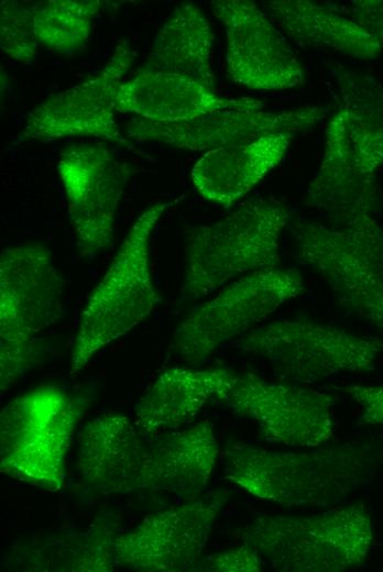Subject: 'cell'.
Listing matches in <instances>:
<instances>
[{
	"label": "cell",
	"mask_w": 383,
	"mask_h": 572,
	"mask_svg": "<svg viewBox=\"0 0 383 572\" xmlns=\"http://www.w3.org/2000/svg\"><path fill=\"white\" fill-rule=\"evenodd\" d=\"M136 53L121 40L102 69L94 77L58 92L28 116L17 142L53 141L68 136H95L144 156L116 122L114 94Z\"/></svg>",
	"instance_id": "12"
},
{
	"label": "cell",
	"mask_w": 383,
	"mask_h": 572,
	"mask_svg": "<svg viewBox=\"0 0 383 572\" xmlns=\"http://www.w3.org/2000/svg\"><path fill=\"white\" fill-rule=\"evenodd\" d=\"M293 138L280 132L208 151L192 168L193 184L205 199L230 207L282 162Z\"/></svg>",
	"instance_id": "20"
},
{
	"label": "cell",
	"mask_w": 383,
	"mask_h": 572,
	"mask_svg": "<svg viewBox=\"0 0 383 572\" xmlns=\"http://www.w3.org/2000/svg\"><path fill=\"white\" fill-rule=\"evenodd\" d=\"M212 40L211 26L203 10L193 2H182L156 32L138 73L177 74L215 90Z\"/></svg>",
	"instance_id": "23"
},
{
	"label": "cell",
	"mask_w": 383,
	"mask_h": 572,
	"mask_svg": "<svg viewBox=\"0 0 383 572\" xmlns=\"http://www.w3.org/2000/svg\"><path fill=\"white\" fill-rule=\"evenodd\" d=\"M303 285V276L295 268L247 274L186 316L173 333L175 353L190 363L204 361L220 345L298 297Z\"/></svg>",
	"instance_id": "10"
},
{
	"label": "cell",
	"mask_w": 383,
	"mask_h": 572,
	"mask_svg": "<svg viewBox=\"0 0 383 572\" xmlns=\"http://www.w3.org/2000/svg\"><path fill=\"white\" fill-rule=\"evenodd\" d=\"M228 495L215 492L184 505L152 513L113 539L116 565L143 571L195 570Z\"/></svg>",
	"instance_id": "14"
},
{
	"label": "cell",
	"mask_w": 383,
	"mask_h": 572,
	"mask_svg": "<svg viewBox=\"0 0 383 572\" xmlns=\"http://www.w3.org/2000/svg\"><path fill=\"white\" fill-rule=\"evenodd\" d=\"M242 538L274 570L340 572L366 561L374 537L369 512L351 505L309 516H260Z\"/></svg>",
	"instance_id": "6"
},
{
	"label": "cell",
	"mask_w": 383,
	"mask_h": 572,
	"mask_svg": "<svg viewBox=\"0 0 383 572\" xmlns=\"http://www.w3.org/2000/svg\"><path fill=\"white\" fill-rule=\"evenodd\" d=\"M383 444L343 442L310 451H276L238 443L223 453L225 477L263 501L285 507L339 504L376 477Z\"/></svg>",
	"instance_id": "2"
},
{
	"label": "cell",
	"mask_w": 383,
	"mask_h": 572,
	"mask_svg": "<svg viewBox=\"0 0 383 572\" xmlns=\"http://www.w3.org/2000/svg\"><path fill=\"white\" fill-rule=\"evenodd\" d=\"M236 346L260 356L274 373L295 383L372 371L383 352L382 340L305 319L262 324L239 339Z\"/></svg>",
	"instance_id": "9"
},
{
	"label": "cell",
	"mask_w": 383,
	"mask_h": 572,
	"mask_svg": "<svg viewBox=\"0 0 383 572\" xmlns=\"http://www.w3.org/2000/svg\"><path fill=\"white\" fill-rule=\"evenodd\" d=\"M81 411L77 400L47 385L8 403L0 414L1 472L35 487L61 491Z\"/></svg>",
	"instance_id": "8"
},
{
	"label": "cell",
	"mask_w": 383,
	"mask_h": 572,
	"mask_svg": "<svg viewBox=\"0 0 383 572\" xmlns=\"http://www.w3.org/2000/svg\"><path fill=\"white\" fill-rule=\"evenodd\" d=\"M221 403L254 420L271 442L316 448L333 437V397L314 388L248 373L237 375Z\"/></svg>",
	"instance_id": "13"
},
{
	"label": "cell",
	"mask_w": 383,
	"mask_h": 572,
	"mask_svg": "<svg viewBox=\"0 0 383 572\" xmlns=\"http://www.w3.org/2000/svg\"><path fill=\"white\" fill-rule=\"evenodd\" d=\"M236 377L226 369L165 370L138 402L134 424L147 436L176 428L194 418L210 399L221 402Z\"/></svg>",
	"instance_id": "21"
},
{
	"label": "cell",
	"mask_w": 383,
	"mask_h": 572,
	"mask_svg": "<svg viewBox=\"0 0 383 572\" xmlns=\"http://www.w3.org/2000/svg\"><path fill=\"white\" fill-rule=\"evenodd\" d=\"M343 392L360 407L361 424L383 426V384L348 385Z\"/></svg>",
	"instance_id": "27"
},
{
	"label": "cell",
	"mask_w": 383,
	"mask_h": 572,
	"mask_svg": "<svg viewBox=\"0 0 383 572\" xmlns=\"http://www.w3.org/2000/svg\"><path fill=\"white\" fill-rule=\"evenodd\" d=\"M210 572H259L262 557L248 543L209 556L196 565Z\"/></svg>",
	"instance_id": "26"
},
{
	"label": "cell",
	"mask_w": 383,
	"mask_h": 572,
	"mask_svg": "<svg viewBox=\"0 0 383 572\" xmlns=\"http://www.w3.org/2000/svg\"><path fill=\"white\" fill-rule=\"evenodd\" d=\"M179 199L156 202L139 215L80 315L69 376L143 321L161 301L150 265V239L164 212Z\"/></svg>",
	"instance_id": "5"
},
{
	"label": "cell",
	"mask_w": 383,
	"mask_h": 572,
	"mask_svg": "<svg viewBox=\"0 0 383 572\" xmlns=\"http://www.w3.org/2000/svg\"><path fill=\"white\" fill-rule=\"evenodd\" d=\"M99 0H50L34 6L33 28L39 43L72 54L88 41L92 21L103 7Z\"/></svg>",
	"instance_id": "24"
},
{
	"label": "cell",
	"mask_w": 383,
	"mask_h": 572,
	"mask_svg": "<svg viewBox=\"0 0 383 572\" xmlns=\"http://www.w3.org/2000/svg\"><path fill=\"white\" fill-rule=\"evenodd\" d=\"M327 116L321 106H300L284 111L221 110L180 122H154L135 118L125 125L129 140L156 142L176 148L211 151L274 133L303 131Z\"/></svg>",
	"instance_id": "16"
},
{
	"label": "cell",
	"mask_w": 383,
	"mask_h": 572,
	"mask_svg": "<svg viewBox=\"0 0 383 572\" xmlns=\"http://www.w3.org/2000/svg\"><path fill=\"white\" fill-rule=\"evenodd\" d=\"M211 11L227 37V74L254 90H285L305 84L306 74L285 37L255 2L216 0Z\"/></svg>",
	"instance_id": "15"
},
{
	"label": "cell",
	"mask_w": 383,
	"mask_h": 572,
	"mask_svg": "<svg viewBox=\"0 0 383 572\" xmlns=\"http://www.w3.org/2000/svg\"><path fill=\"white\" fill-rule=\"evenodd\" d=\"M291 231L299 262L343 308L383 331V229L373 216L333 227L298 221Z\"/></svg>",
	"instance_id": "7"
},
{
	"label": "cell",
	"mask_w": 383,
	"mask_h": 572,
	"mask_svg": "<svg viewBox=\"0 0 383 572\" xmlns=\"http://www.w3.org/2000/svg\"><path fill=\"white\" fill-rule=\"evenodd\" d=\"M269 16L297 44L357 59L376 58L382 46L362 25L332 8L308 0H275Z\"/></svg>",
	"instance_id": "22"
},
{
	"label": "cell",
	"mask_w": 383,
	"mask_h": 572,
	"mask_svg": "<svg viewBox=\"0 0 383 572\" xmlns=\"http://www.w3.org/2000/svg\"><path fill=\"white\" fill-rule=\"evenodd\" d=\"M65 280L39 242L0 256V387L8 391L44 358V333L63 314Z\"/></svg>",
	"instance_id": "3"
},
{
	"label": "cell",
	"mask_w": 383,
	"mask_h": 572,
	"mask_svg": "<svg viewBox=\"0 0 383 572\" xmlns=\"http://www.w3.org/2000/svg\"><path fill=\"white\" fill-rule=\"evenodd\" d=\"M35 2L2 0L0 4V46L12 59L29 65L36 56L39 41L33 28Z\"/></svg>",
	"instance_id": "25"
},
{
	"label": "cell",
	"mask_w": 383,
	"mask_h": 572,
	"mask_svg": "<svg viewBox=\"0 0 383 572\" xmlns=\"http://www.w3.org/2000/svg\"><path fill=\"white\" fill-rule=\"evenodd\" d=\"M331 74L339 102L305 202L340 224L372 215L375 207V175L383 165V84L342 65H332Z\"/></svg>",
	"instance_id": "1"
},
{
	"label": "cell",
	"mask_w": 383,
	"mask_h": 572,
	"mask_svg": "<svg viewBox=\"0 0 383 572\" xmlns=\"http://www.w3.org/2000/svg\"><path fill=\"white\" fill-rule=\"evenodd\" d=\"M134 421L121 414L89 420L77 433V470L101 494L140 492L147 441Z\"/></svg>",
	"instance_id": "17"
},
{
	"label": "cell",
	"mask_w": 383,
	"mask_h": 572,
	"mask_svg": "<svg viewBox=\"0 0 383 572\" xmlns=\"http://www.w3.org/2000/svg\"><path fill=\"white\" fill-rule=\"evenodd\" d=\"M114 108L144 120L171 123L221 110H261L264 102L251 97L225 98L177 74L138 73L117 88Z\"/></svg>",
	"instance_id": "18"
},
{
	"label": "cell",
	"mask_w": 383,
	"mask_h": 572,
	"mask_svg": "<svg viewBox=\"0 0 383 572\" xmlns=\"http://www.w3.org/2000/svg\"><path fill=\"white\" fill-rule=\"evenodd\" d=\"M58 174L77 252L94 258L113 240L116 218L131 168L102 143H74L61 153Z\"/></svg>",
	"instance_id": "11"
},
{
	"label": "cell",
	"mask_w": 383,
	"mask_h": 572,
	"mask_svg": "<svg viewBox=\"0 0 383 572\" xmlns=\"http://www.w3.org/2000/svg\"><path fill=\"white\" fill-rule=\"evenodd\" d=\"M219 453L212 422L163 432L147 441L143 491L194 497L208 484Z\"/></svg>",
	"instance_id": "19"
},
{
	"label": "cell",
	"mask_w": 383,
	"mask_h": 572,
	"mask_svg": "<svg viewBox=\"0 0 383 572\" xmlns=\"http://www.w3.org/2000/svg\"><path fill=\"white\" fill-rule=\"evenodd\" d=\"M336 8L368 30L383 48V0H355Z\"/></svg>",
	"instance_id": "28"
},
{
	"label": "cell",
	"mask_w": 383,
	"mask_h": 572,
	"mask_svg": "<svg viewBox=\"0 0 383 572\" xmlns=\"http://www.w3.org/2000/svg\"><path fill=\"white\" fill-rule=\"evenodd\" d=\"M288 220L283 202L259 198L216 222L188 227L180 301L201 299L242 274L277 267Z\"/></svg>",
	"instance_id": "4"
}]
</instances>
